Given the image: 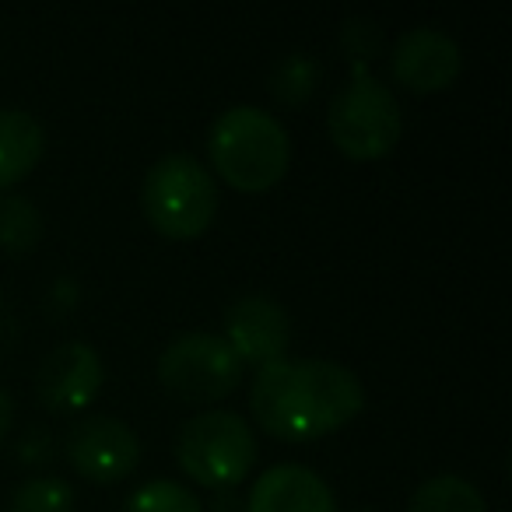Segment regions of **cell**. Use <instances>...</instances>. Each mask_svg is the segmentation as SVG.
Returning a JSON list of instances; mask_svg holds the SVG:
<instances>
[{"label":"cell","mask_w":512,"mask_h":512,"mask_svg":"<svg viewBox=\"0 0 512 512\" xmlns=\"http://www.w3.org/2000/svg\"><path fill=\"white\" fill-rule=\"evenodd\" d=\"M365 407L362 379L327 358H278L256 369L249 411L267 435L309 442L351 425Z\"/></svg>","instance_id":"obj_1"},{"label":"cell","mask_w":512,"mask_h":512,"mask_svg":"<svg viewBox=\"0 0 512 512\" xmlns=\"http://www.w3.org/2000/svg\"><path fill=\"white\" fill-rule=\"evenodd\" d=\"M211 165L232 190L264 193L278 186L292 162V137L278 116L256 106H232L207 137Z\"/></svg>","instance_id":"obj_2"},{"label":"cell","mask_w":512,"mask_h":512,"mask_svg":"<svg viewBox=\"0 0 512 512\" xmlns=\"http://www.w3.org/2000/svg\"><path fill=\"white\" fill-rule=\"evenodd\" d=\"M148 225L165 239H200L218 214V186L204 162L193 155H165L148 169L141 186Z\"/></svg>","instance_id":"obj_3"},{"label":"cell","mask_w":512,"mask_h":512,"mask_svg":"<svg viewBox=\"0 0 512 512\" xmlns=\"http://www.w3.org/2000/svg\"><path fill=\"white\" fill-rule=\"evenodd\" d=\"M330 141L351 162H376L397 148L404 134L400 102L383 81H376L365 64H355V78L334 95L327 109Z\"/></svg>","instance_id":"obj_4"},{"label":"cell","mask_w":512,"mask_h":512,"mask_svg":"<svg viewBox=\"0 0 512 512\" xmlns=\"http://www.w3.org/2000/svg\"><path fill=\"white\" fill-rule=\"evenodd\" d=\"M176 460L186 477L214 491L246 481L256 467V435L235 411H204L176 435Z\"/></svg>","instance_id":"obj_5"},{"label":"cell","mask_w":512,"mask_h":512,"mask_svg":"<svg viewBox=\"0 0 512 512\" xmlns=\"http://www.w3.org/2000/svg\"><path fill=\"white\" fill-rule=\"evenodd\" d=\"M242 369L228 341L221 334H179L158 358V383L179 400L214 404L225 400L242 383Z\"/></svg>","instance_id":"obj_6"},{"label":"cell","mask_w":512,"mask_h":512,"mask_svg":"<svg viewBox=\"0 0 512 512\" xmlns=\"http://www.w3.org/2000/svg\"><path fill=\"white\" fill-rule=\"evenodd\" d=\"M71 467L95 484H116L141 463V442L134 428L109 414H88L71 428L64 446Z\"/></svg>","instance_id":"obj_7"},{"label":"cell","mask_w":512,"mask_h":512,"mask_svg":"<svg viewBox=\"0 0 512 512\" xmlns=\"http://www.w3.org/2000/svg\"><path fill=\"white\" fill-rule=\"evenodd\" d=\"M106 383V369L92 344H60L39 362L36 369V397L53 414H78L92 407Z\"/></svg>","instance_id":"obj_8"},{"label":"cell","mask_w":512,"mask_h":512,"mask_svg":"<svg viewBox=\"0 0 512 512\" xmlns=\"http://www.w3.org/2000/svg\"><path fill=\"white\" fill-rule=\"evenodd\" d=\"M390 71L414 95L446 92L463 71V50L442 29H407L393 43Z\"/></svg>","instance_id":"obj_9"},{"label":"cell","mask_w":512,"mask_h":512,"mask_svg":"<svg viewBox=\"0 0 512 512\" xmlns=\"http://www.w3.org/2000/svg\"><path fill=\"white\" fill-rule=\"evenodd\" d=\"M221 337L239 355L242 365H267L285 358L288 344H292V320L281 302L267 299V295H246L228 306Z\"/></svg>","instance_id":"obj_10"},{"label":"cell","mask_w":512,"mask_h":512,"mask_svg":"<svg viewBox=\"0 0 512 512\" xmlns=\"http://www.w3.org/2000/svg\"><path fill=\"white\" fill-rule=\"evenodd\" d=\"M246 512H337L330 484L306 463H278L249 488Z\"/></svg>","instance_id":"obj_11"},{"label":"cell","mask_w":512,"mask_h":512,"mask_svg":"<svg viewBox=\"0 0 512 512\" xmlns=\"http://www.w3.org/2000/svg\"><path fill=\"white\" fill-rule=\"evenodd\" d=\"M46 148L43 123L25 109H0V193L22 183Z\"/></svg>","instance_id":"obj_12"},{"label":"cell","mask_w":512,"mask_h":512,"mask_svg":"<svg viewBox=\"0 0 512 512\" xmlns=\"http://www.w3.org/2000/svg\"><path fill=\"white\" fill-rule=\"evenodd\" d=\"M407 512H488L484 495L456 474H439L428 477L407 502Z\"/></svg>","instance_id":"obj_13"},{"label":"cell","mask_w":512,"mask_h":512,"mask_svg":"<svg viewBox=\"0 0 512 512\" xmlns=\"http://www.w3.org/2000/svg\"><path fill=\"white\" fill-rule=\"evenodd\" d=\"M43 239V214L29 197L8 193L0 197V249L11 256H25Z\"/></svg>","instance_id":"obj_14"},{"label":"cell","mask_w":512,"mask_h":512,"mask_svg":"<svg viewBox=\"0 0 512 512\" xmlns=\"http://www.w3.org/2000/svg\"><path fill=\"white\" fill-rule=\"evenodd\" d=\"M11 512H74V488L60 477H29L11 495Z\"/></svg>","instance_id":"obj_15"},{"label":"cell","mask_w":512,"mask_h":512,"mask_svg":"<svg viewBox=\"0 0 512 512\" xmlns=\"http://www.w3.org/2000/svg\"><path fill=\"white\" fill-rule=\"evenodd\" d=\"M123 512H204V505H200V498L186 484L151 481L127 498Z\"/></svg>","instance_id":"obj_16"},{"label":"cell","mask_w":512,"mask_h":512,"mask_svg":"<svg viewBox=\"0 0 512 512\" xmlns=\"http://www.w3.org/2000/svg\"><path fill=\"white\" fill-rule=\"evenodd\" d=\"M316 78H320V67H316L306 53H295V57H288L285 64L278 67V74L271 78V92L278 95L281 102H288V106H299V102H306L309 95H313Z\"/></svg>","instance_id":"obj_17"},{"label":"cell","mask_w":512,"mask_h":512,"mask_svg":"<svg viewBox=\"0 0 512 512\" xmlns=\"http://www.w3.org/2000/svg\"><path fill=\"white\" fill-rule=\"evenodd\" d=\"M341 43L348 46L351 64H365L369 53L379 50V32H376V25H369V22H348L341 32Z\"/></svg>","instance_id":"obj_18"},{"label":"cell","mask_w":512,"mask_h":512,"mask_svg":"<svg viewBox=\"0 0 512 512\" xmlns=\"http://www.w3.org/2000/svg\"><path fill=\"white\" fill-rule=\"evenodd\" d=\"M11 418H15V404H11V397H8V393L0 390V442H4V435H8Z\"/></svg>","instance_id":"obj_19"},{"label":"cell","mask_w":512,"mask_h":512,"mask_svg":"<svg viewBox=\"0 0 512 512\" xmlns=\"http://www.w3.org/2000/svg\"><path fill=\"white\" fill-rule=\"evenodd\" d=\"M355 512H376V509H355Z\"/></svg>","instance_id":"obj_20"}]
</instances>
